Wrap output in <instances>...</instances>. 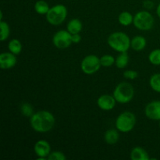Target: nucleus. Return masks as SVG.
I'll return each mask as SVG.
<instances>
[{"instance_id": "obj_23", "label": "nucleus", "mask_w": 160, "mask_h": 160, "mask_svg": "<svg viewBox=\"0 0 160 160\" xmlns=\"http://www.w3.org/2000/svg\"><path fill=\"white\" fill-rule=\"evenodd\" d=\"M148 61L154 66L160 65V48H156L152 50L148 55Z\"/></svg>"}, {"instance_id": "obj_20", "label": "nucleus", "mask_w": 160, "mask_h": 160, "mask_svg": "<svg viewBox=\"0 0 160 160\" xmlns=\"http://www.w3.org/2000/svg\"><path fill=\"white\" fill-rule=\"evenodd\" d=\"M34 11L39 15H46L50 9V6L47 2L44 0H38L34 4Z\"/></svg>"}, {"instance_id": "obj_31", "label": "nucleus", "mask_w": 160, "mask_h": 160, "mask_svg": "<svg viewBox=\"0 0 160 160\" xmlns=\"http://www.w3.org/2000/svg\"><path fill=\"white\" fill-rule=\"evenodd\" d=\"M159 128H160V120H159Z\"/></svg>"}, {"instance_id": "obj_9", "label": "nucleus", "mask_w": 160, "mask_h": 160, "mask_svg": "<svg viewBox=\"0 0 160 160\" xmlns=\"http://www.w3.org/2000/svg\"><path fill=\"white\" fill-rule=\"evenodd\" d=\"M34 151L38 159L45 160L51 153V145L46 140H38L34 146Z\"/></svg>"}, {"instance_id": "obj_1", "label": "nucleus", "mask_w": 160, "mask_h": 160, "mask_svg": "<svg viewBox=\"0 0 160 160\" xmlns=\"http://www.w3.org/2000/svg\"><path fill=\"white\" fill-rule=\"evenodd\" d=\"M56 118L48 110H39L30 117L31 128L38 133H47L53 129Z\"/></svg>"}, {"instance_id": "obj_6", "label": "nucleus", "mask_w": 160, "mask_h": 160, "mask_svg": "<svg viewBox=\"0 0 160 160\" xmlns=\"http://www.w3.org/2000/svg\"><path fill=\"white\" fill-rule=\"evenodd\" d=\"M154 17L148 10H141L134 16L133 24L139 31H148L154 26Z\"/></svg>"}, {"instance_id": "obj_3", "label": "nucleus", "mask_w": 160, "mask_h": 160, "mask_svg": "<svg viewBox=\"0 0 160 160\" xmlns=\"http://www.w3.org/2000/svg\"><path fill=\"white\" fill-rule=\"evenodd\" d=\"M112 95L118 103L127 104L134 98V88L131 83L123 81L116 86Z\"/></svg>"}, {"instance_id": "obj_24", "label": "nucleus", "mask_w": 160, "mask_h": 160, "mask_svg": "<svg viewBox=\"0 0 160 160\" xmlns=\"http://www.w3.org/2000/svg\"><path fill=\"white\" fill-rule=\"evenodd\" d=\"M116 58L113 56L109 54L103 55L100 57V62H101L102 67H110L113 64H115Z\"/></svg>"}, {"instance_id": "obj_18", "label": "nucleus", "mask_w": 160, "mask_h": 160, "mask_svg": "<svg viewBox=\"0 0 160 160\" xmlns=\"http://www.w3.org/2000/svg\"><path fill=\"white\" fill-rule=\"evenodd\" d=\"M129 56L128 54V52H121L117 56L115 61L116 67L118 69H124L128 67L129 63Z\"/></svg>"}, {"instance_id": "obj_5", "label": "nucleus", "mask_w": 160, "mask_h": 160, "mask_svg": "<svg viewBox=\"0 0 160 160\" xmlns=\"http://www.w3.org/2000/svg\"><path fill=\"white\" fill-rule=\"evenodd\" d=\"M68 14L67 8L62 4H56L50 7L46 14V20L52 26L61 25L66 20Z\"/></svg>"}, {"instance_id": "obj_4", "label": "nucleus", "mask_w": 160, "mask_h": 160, "mask_svg": "<svg viewBox=\"0 0 160 160\" xmlns=\"http://www.w3.org/2000/svg\"><path fill=\"white\" fill-rule=\"evenodd\" d=\"M137 123L136 116L130 111L121 112L115 121V127L120 132L129 133L135 127Z\"/></svg>"}, {"instance_id": "obj_15", "label": "nucleus", "mask_w": 160, "mask_h": 160, "mask_svg": "<svg viewBox=\"0 0 160 160\" xmlns=\"http://www.w3.org/2000/svg\"><path fill=\"white\" fill-rule=\"evenodd\" d=\"M120 139V131L116 129H109L105 132L104 140L109 145H115Z\"/></svg>"}, {"instance_id": "obj_19", "label": "nucleus", "mask_w": 160, "mask_h": 160, "mask_svg": "<svg viewBox=\"0 0 160 160\" xmlns=\"http://www.w3.org/2000/svg\"><path fill=\"white\" fill-rule=\"evenodd\" d=\"M22 44L20 40L17 38H12L8 43V49L10 52L13 53L16 56L20 54L22 51Z\"/></svg>"}, {"instance_id": "obj_30", "label": "nucleus", "mask_w": 160, "mask_h": 160, "mask_svg": "<svg viewBox=\"0 0 160 160\" xmlns=\"http://www.w3.org/2000/svg\"><path fill=\"white\" fill-rule=\"evenodd\" d=\"M156 14H157L158 17L160 19V3L157 6V8H156Z\"/></svg>"}, {"instance_id": "obj_26", "label": "nucleus", "mask_w": 160, "mask_h": 160, "mask_svg": "<svg viewBox=\"0 0 160 160\" xmlns=\"http://www.w3.org/2000/svg\"><path fill=\"white\" fill-rule=\"evenodd\" d=\"M48 160H66L67 157H66L65 154L62 152L60 151H55L51 152L49 156L47 158Z\"/></svg>"}, {"instance_id": "obj_27", "label": "nucleus", "mask_w": 160, "mask_h": 160, "mask_svg": "<svg viewBox=\"0 0 160 160\" xmlns=\"http://www.w3.org/2000/svg\"><path fill=\"white\" fill-rule=\"evenodd\" d=\"M123 78L128 80H135L138 77V72L134 70H127L123 73Z\"/></svg>"}, {"instance_id": "obj_28", "label": "nucleus", "mask_w": 160, "mask_h": 160, "mask_svg": "<svg viewBox=\"0 0 160 160\" xmlns=\"http://www.w3.org/2000/svg\"><path fill=\"white\" fill-rule=\"evenodd\" d=\"M143 6L146 9H151L154 6V2L151 1V0H145L143 2Z\"/></svg>"}, {"instance_id": "obj_21", "label": "nucleus", "mask_w": 160, "mask_h": 160, "mask_svg": "<svg viewBox=\"0 0 160 160\" xmlns=\"http://www.w3.org/2000/svg\"><path fill=\"white\" fill-rule=\"evenodd\" d=\"M10 34V28L8 23L4 20H0V40L5 42L7 40Z\"/></svg>"}, {"instance_id": "obj_17", "label": "nucleus", "mask_w": 160, "mask_h": 160, "mask_svg": "<svg viewBox=\"0 0 160 160\" xmlns=\"http://www.w3.org/2000/svg\"><path fill=\"white\" fill-rule=\"evenodd\" d=\"M118 21L122 26L128 27L134 22V16L128 11H123L119 15Z\"/></svg>"}, {"instance_id": "obj_11", "label": "nucleus", "mask_w": 160, "mask_h": 160, "mask_svg": "<svg viewBox=\"0 0 160 160\" xmlns=\"http://www.w3.org/2000/svg\"><path fill=\"white\" fill-rule=\"evenodd\" d=\"M117 102V100L113 95H108V94L101 95L97 99V106L103 111L112 110L115 108Z\"/></svg>"}, {"instance_id": "obj_25", "label": "nucleus", "mask_w": 160, "mask_h": 160, "mask_svg": "<svg viewBox=\"0 0 160 160\" xmlns=\"http://www.w3.org/2000/svg\"><path fill=\"white\" fill-rule=\"evenodd\" d=\"M20 112H21L22 115L27 117H31L34 113L32 106L28 102L22 103V105L20 106Z\"/></svg>"}, {"instance_id": "obj_29", "label": "nucleus", "mask_w": 160, "mask_h": 160, "mask_svg": "<svg viewBox=\"0 0 160 160\" xmlns=\"http://www.w3.org/2000/svg\"><path fill=\"white\" fill-rule=\"evenodd\" d=\"M81 41V36L80 34H72V42L74 44H78Z\"/></svg>"}, {"instance_id": "obj_7", "label": "nucleus", "mask_w": 160, "mask_h": 160, "mask_svg": "<svg viewBox=\"0 0 160 160\" xmlns=\"http://www.w3.org/2000/svg\"><path fill=\"white\" fill-rule=\"evenodd\" d=\"M101 67L100 58L93 54L86 56L81 62V70L84 74L87 75L95 74L100 70Z\"/></svg>"}, {"instance_id": "obj_13", "label": "nucleus", "mask_w": 160, "mask_h": 160, "mask_svg": "<svg viewBox=\"0 0 160 160\" xmlns=\"http://www.w3.org/2000/svg\"><path fill=\"white\" fill-rule=\"evenodd\" d=\"M147 45V40L142 35H136L131 39V48L134 51L141 52L145 48Z\"/></svg>"}, {"instance_id": "obj_12", "label": "nucleus", "mask_w": 160, "mask_h": 160, "mask_svg": "<svg viewBox=\"0 0 160 160\" xmlns=\"http://www.w3.org/2000/svg\"><path fill=\"white\" fill-rule=\"evenodd\" d=\"M17 62V56L10 52H5L0 54V68L9 70L13 68Z\"/></svg>"}, {"instance_id": "obj_2", "label": "nucleus", "mask_w": 160, "mask_h": 160, "mask_svg": "<svg viewBox=\"0 0 160 160\" xmlns=\"http://www.w3.org/2000/svg\"><path fill=\"white\" fill-rule=\"evenodd\" d=\"M131 39L129 36L122 31H116L109 35L107 38L108 45L119 53L126 52L131 48Z\"/></svg>"}, {"instance_id": "obj_10", "label": "nucleus", "mask_w": 160, "mask_h": 160, "mask_svg": "<svg viewBox=\"0 0 160 160\" xmlns=\"http://www.w3.org/2000/svg\"><path fill=\"white\" fill-rule=\"evenodd\" d=\"M146 117L152 120H160V100H154L146 105L145 108Z\"/></svg>"}, {"instance_id": "obj_22", "label": "nucleus", "mask_w": 160, "mask_h": 160, "mask_svg": "<svg viewBox=\"0 0 160 160\" xmlns=\"http://www.w3.org/2000/svg\"><path fill=\"white\" fill-rule=\"evenodd\" d=\"M149 85L154 92L160 93V73L152 75L149 79Z\"/></svg>"}, {"instance_id": "obj_8", "label": "nucleus", "mask_w": 160, "mask_h": 160, "mask_svg": "<svg viewBox=\"0 0 160 160\" xmlns=\"http://www.w3.org/2000/svg\"><path fill=\"white\" fill-rule=\"evenodd\" d=\"M52 43L59 49H66L73 44L72 34L67 30L56 31L52 37Z\"/></svg>"}, {"instance_id": "obj_14", "label": "nucleus", "mask_w": 160, "mask_h": 160, "mask_svg": "<svg viewBox=\"0 0 160 160\" xmlns=\"http://www.w3.org/2000/svg\"><path fill=\"white\" fill-rule=\"evenodd\" d=\"M130 157L132 160H148L150 159L148 153L142 147L137 146L131 150Z\"/></svg>"}, {"instance_id": "obj_16", "label": "nucleus", "mask_w": 160, "mask_h": 160, "mask_svg": "<svg viewBox=\"0 0 160 160\" xmlns=\"http://www.w3.org/2000/svg\"><path fill=\"white\" fill-rule=\"evenodd\" d=\"M82 22L79 19L77 18H73L70 20L67 24V30L71 34H80L82 31Z\"/></svg>"}]
</instances>
